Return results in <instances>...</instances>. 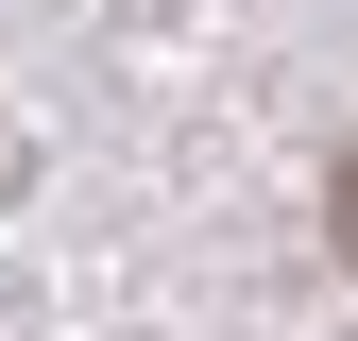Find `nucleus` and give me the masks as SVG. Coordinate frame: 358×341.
Wrapping results in <instances>:
<instances>
[{"mask_svg": "<svg viewBox=\"0 0 358 341\" xmlns=\"http://www.w3.org/2000/svg\"><path fill=\"white\" fill-rule=\"evenodd\" d=\"M341 239H358V154H341Z\"/></svg>", "mask_w": 358, "mask_h": 341, "instance_id": "1", "label": "nucleus"}]
</instances>
